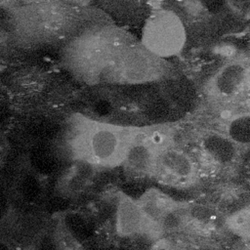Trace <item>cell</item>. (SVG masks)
<instances>
[{"instance_id":"1","label":"cell","mask_w":250,"mask_h":250,"mask_svg":"<svg viewBox=\"0 0 250 250\" xmlns=\"http://www.w3.org/2000/svg\"><path fill=\"white\" fill-rule=\"evenodd\" d=\"M125 35L108 24L89 25L67 44L65 62L78 78L88 83L111 82L117 61L128 44Z\"/></svg>"},{"instance_id":"2","label":"cell","mask_w":250,"mask_h":250,"mask_svg":"<svg viewBox=\"0 0 250 250\" xmlns=\"http://www.w3.org/2000/svg\"><path fill=\"white\" fill-rule=\"evenodd\" d=\"M83 9L62 0L20 5L10 8V23L23 39H47L74 29Z\"/></svg>"},{"instance_id":"3","label":"cell","mask_w":250,"mask_h":250,"mask_svg":"<svg viewBox=\"0 0 250 250\" xmlns=\"http://www.w3.org/2000/svg\"><path fill=\"white\" fill-rule=\"evenodd\" d=\"M188 41L183 17L171 7H155L147 15L142 29L141 44L151 54L167 59L178 56Z\"/></svg>"},{"instance_id":"4","label":"cell","mask_w":250,"mask_h":250,"mask_svg":"<svg viewBox=\"0 0 250 250\" xmlns=\"http://www.w3.org/2000/svg\"><path fill=\"white\" fill-rule=\"evenodd\" d=\"M76 139L78 155L89 162L111 165L122 162L131 141L117 126L89 124Z\"/></svg>"},{"instance_id":"5","label":"cell","mask_w":250,"mask_h":250,"mask_svg":"<svg viewBox=\"0 0 250 250\" xmlns=\"http://www.w3.org/2000/svg\"><path fill=\"white\" fill-rule=\"evenodd\" d=\"M163 72V59L151 54L142 44L128 43L115 65L112 82L143 84L159 79Z\"/></svg>"},{"instance_id":"6","label":"cell","mask_w":250,"mask_h":250,"mask_svg":"<svg viewBox=\"0 0 250 250\" xmlns=\"http://www.w3.org/2000/svg\"><path fill=\"white\" fill-rule=\"evenodd\" d=\"M195 168L190 158L184 152L174 148L159 150L153 172L163 180L174 184H182L190 180Z\"/></svg>"},{"instance_id":"7","label":"cell","mask_w":250,"mask_h":250,"mask_svg":"<svg viewBox=\"0 0 250 250\" xmlns=\"http://www.w3.org/2000/svg\"><path fill=\"white\" fill-rule=\"evenodd\" d=\"M248 67L239 62L224 65L212 81V90L222 99L232 100L248 89Z\"/></svg>"},{"instance_id":"8","label":"cell","mask_w":250,"mask_h":250,"mask_svg":"<svg viewBox=\"0 0 250 250\" xmlns=\"http://www.w3.org/2000/svg\"><path fill=\"white\" fill-rule=\"evenodd\" d=\"M162 149L155 146L149 138L139 141H131L123 162L129 172L134 174H146L153 172L156 156Z\"/></svg>"},{"instance_id":"9","label":"cell","mask_w":250,"mask_h":250,"mask_svg":"<svg viewBox=\"0 0 250 250\" xmlns=\"http://www.w3.org/2000/svg\"><path fill=\"white\" fill-rule=\"evenodd\" d=\"M148 223L141 205L133 198L124 195L116 209V229L119 234L129 236L142 231Z\"/></svg>"},{"instance_id":"10","label":"cell","mask_w":250,"mask_h":250,"mask_svg":"<svg viewBox=\"0 0 250 250\" xmlns=\"http://www.w3.org/2000/svg\"><path fill=\"white\" fill-rule=\"evenodd\" d=\"M207 154L217 162L224 163L229 161L235 153L232 141L220 136L209 137L204 144Z\"/></svg>"},{"instance_id":"11","label":"cell","mask_w":250,"mask_h":250,"mask_svg":"<svg viewBox=\"0 0 250 250\" xmlns=\"http://www.w3.org/2000/svg\"><path fill=\"white\" fill-rule=\"evenodd\" d=\"M228 132L230 140L238 144H248L250 141V119L248 114L235 116L229 124Z\"/></svg>"},{"instance_id":"12","label":"cell","mask_w":250,"mask_h":250,"mask_svg":"<svg viewBox=\"0 0 250 250\" xmlns=\"http://www.w3.org/2000/svg\"><path fill=\"white\" fill-rule=\"evenodd\" d=\"M229 228L239 235H249V209H242L234 213L229 220Z\"/></svg>"},{"instance_id":"13","label":"cell","mask_w":250,"mask_h":250,"mask_svg":"<svg viewBox=\"0 0 250 250\" xmlns=\"http://www.w3.org/2000/svg\"><path fill=\"white\" fill-rule=\"evenodd\" d=\"M62 1H63L67 4H70L72 6H76V7H80V8H87L93 0H62Z\"/></svg>"},{"instance_id":"14","label":"cell","mask_w":250,"mask_h":250,"mask_svg":"<svg viewBox=\"0 0 250 250\" xmlns=\"http://www.w3.org/2000/svg\"><path fill=\"white\" fill-rule=\"evenodd\" d=\"M16 6L20 5H27V4H35V3H41V2H46L50 0H14Z\"/></svg>"},{"instance_id":"15","label":"cell","mask_w":250,"mask_h":250,"mask_svg":"<svg viewBox=\"0 0 250 250\" xmlns=\"http://www.w3.org/2000/svg\"><path fill=\"white\" fill-rule=\"evenodd\" d=\"M0 6L6 7V8H12L15 7V1L14 0H0Z\"/></svg>"}]
</instances>
